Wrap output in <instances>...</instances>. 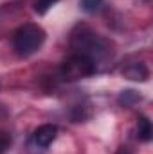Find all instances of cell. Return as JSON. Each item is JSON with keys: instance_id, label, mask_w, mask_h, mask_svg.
<instances>
[{"instance_id": "obj_1", "label": "cell", "mask_w": 153, "mask_h": 154, "mask_svg": "<svg viewBox=\"0 0 153 154\" xmlns=\"http://www.w3.org/2000/svg\"><path fill=\"white\" fill-rule=\"evenodd\" d=\"M70 45L77 54H85V56L92 57L94 61H96V57L105 56L108 52V41L103 39L97 32H94L86 25H81L77 31L72 32Z\"/></svg>"}, {"instance_id": "obj_2", "label": "cell", "mask_w": 153, "mask_h": 154, "mask_svg": "<svg viewBox=\"0 0 153 154\" xmlns=\"http://www.w3.org/2000/svg\"><path fill=\"white\" fill-rule=\"evenodd\" d=\"M45 41V31L36 23H25L18 27L13 34V47L15 52L22 57H29L38 52Z\"/></svg>"}, {"instance_id": "obj_3", "label": "cell", "mask_w": 153, "mask_h": 154, "mask_svg": "<svg viewBox=\"0 0 153 154\" xmlns=\"http://www.w3.org/2000/svg\"><path fill=\"white\" fill-rule=\"evenodd\" d=\"M94 72H96V61L92 57H88L85 54H77V52L69 56L60 66L61 77L69 79V81H77V79L90 77Z\"/></svg>"}, {"instance_id": "obj_4", "label": "cell", "mask_w": 153, "mask_h": 154, "mask_svg": "<svg viewBox=\"0 0 153 154\" xmlns=\"http://www.w3.org/2000/svg\"><path fill=\"white\" fill-rule=\"evenodd\" d=\"M56 136H58V127L54 124H43V125H40L38 129L34 131L33 143L36 147H40V149H45V147H49L56 140Z\"/></svg>"}, {"instance_id": "obj_5", "label": "cell", "mask_w": 153, "mask_h": 154, "mask_svg": "<svg viewBox=\"0 0 153 154\" xmlns=\"http://www.w3.org/2000/svg\"><path fill=\"white\" fill-rule=\"evenodd\" d=\"M122 75L132 79V81H146L148 75H150V72H148L144 63H132V65H128L122 70Z\"/></svg>"}, {"instance_id": "obj_6", "label": "cell", "mask_w": 153, "mask_h": 154, "mask_svg": "<svg viewBox=\"0 0 153 154\" xmlns=\"http://www.w3.org/2000/svg\"><path fill=\"white\" fill-rule=\"evenodd\" d=\"M151 134H153V129H151L150 118L148 116H139V120H137V136H139V140L150 142Z\"/></svg>"}, {"instance_id": "obj_7", "label": "cell", "mask_w": 153, "mask_h": 154, "mask_svg": "<svg viewBox=\"0 0 153 154\" xmlns=\"http://www.w3.org/2000/svg\"><path fill=\"white\" fill-rule=\"evenodd\" d=\"M103 4L105 0H81V9L88 14H94L103 9Z\"/></svg>"}, {"instance_id": "obj_8", "label": "cell", "mask_w": 153, "mask_h": 154, "mask_svg": "<svg viewBox=\"0 0 153 154\" xmlns=\"http://www.w3.org/2000/svg\"><path fill=\"white\" fill-rule=\"evenodd\" d=\"M60 0H34V11L38 14H45L54 4H58Z\"/></svg>"}, {"instance_id": "obj_9", "label": "cell", "mask_w": 153, "mask_h": 154, "mask_svg": "<svg viewBox=\"0 0 153 154\" xmlns=\"http://www.w3.org/2000/svg\"><path fill=\"white\" fill-rule=\"evenodd\" d=\"M9 143H11V138L5 136V134H0V154H4L5 151H7Z\"/></svg>"}]
</instances>
